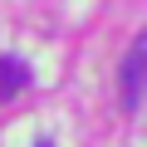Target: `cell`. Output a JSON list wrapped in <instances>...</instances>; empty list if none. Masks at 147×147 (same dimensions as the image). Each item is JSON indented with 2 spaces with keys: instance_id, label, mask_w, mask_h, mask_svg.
<instances>
[{
  "instance_id": "obj_1",
  "label": "cell",
  "mask_w": 147,
  "mask_h": 147,
  "mask_svg": "<svg viewBox=\"0 0 147 147\" xmlns=\"http://www.w3.org/2000/svg\"><path fill=\"white\" fill-rule=\"evenodd\" d=\"M142 64H147V39L137 34L132 49H127V59H123V108L127 113L142 103Z\"/></svg>"
},
{
  "instance_id": "obj_3",
  "label": "cell",
  "mask_w": 147,
  "mask_h": 147,
  "mask_svg": "<svg viewBox=\"0 0 147 147\" xmlns=\"http://www.w3.org/2000/svg\"><path fill=\"white\" fill-rule=\"evenodd\" d=\"M34 147H54V142H34Z\"/></svg>"
},
{
  "instance_id": "obj_2",
  "label": "cell",
  "mask_w": 147,
  "mask_h": 147,
  "mask_svg": "<svg viewBox=\"0 0 147 147\" xmlns=\"http://www.w3.org/2000/svg\"><path fill=\"white\" fill-rule=\"evenodd\" d=\"M25 84H30V64L20 54H0V103H10Z\"/></svg>"
}]
</instances>
